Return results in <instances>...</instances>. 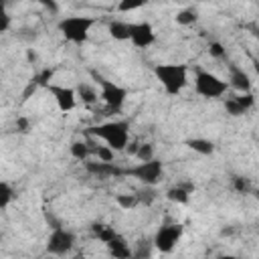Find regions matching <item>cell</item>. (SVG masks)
Segmentation results:
<instances>
[{"label":"cell","mask_w":259,"mask_h":259,"mask_svg":"<svg viewBox=\"0 0 259 259\" xmlns=\"http://www.w3.org/2000/svg\"><path fill=\"white\" fill-rule=\"evenodd\" d=\"M38 2H40L49 12H53V14H55V12H59V6H57V2H55V0H38Z\"/></svg>","instance_id":"obj_28"},{"label":"cell","mask_w":259,"mask_h":259,"mask_svg":"<svg viewBox=\"0 0 259 259\" xmlns=\"http://www.w3.org/2000/svg\"><path fill=\"white\" fill-rule=\"evenodd\" d=\"M255 73L259 75V61H255Z\"/></svg>","instance_id":"obj_32"},{"label":"cell","mask_w":259,"mask_h":259,"mask_svg":"<svg viewBox=\"0 0 259 259\" xmlns=\"http://www.w3.org/2000/svg\"><path fill=\"white\" fill-rule=\"evenodd\" d=\"M95 24V18L89 16H67L59 22V32L73 45H83L89 38V32Z\"/></svg>","instance_id":"obj_3"},{"label":"cell","mask_w":259,"mask_h":259,"mask_svg":"<svg viewBox=\"0 0 259 259\" xmlns=\"http://www.w3.org/2000/svg\"><path fill=\"white\" fill-rule=\"evenodd\" d=\"M136 158H138L140 162H146V160L156 158V156H154V146H152V144H140V146H138V152H136Z\"/></svg>","instance_id":"obj_25"},{"label":"cell","mask_w":259,"mask_h":259,"mask_svg":"<svg viewBox=\"0 0 259 259\" xmlns=\"http://www.w3.org/2000/svg\"><path fill=\"white\" fill-rule=\"evenodd\" d=\"M154 75L168 95H178L188 83V67L180 63H162L154 67Z\"/></svg>","instance_id":"obj_2"},{"label":"cell","mask_w":259,"mask_h":259,"mask_svg":"<svg viewBox=\"0 0 259 259\" xmlns=\"http://www.w3.org/2000/svg\"><path fill=\"white\" fill-rule=\"evenodd\" d=\"M71 156L75 158V160H87L89 156H91V144H87V142H73L71 144Z\"/></svg>","instance_id":"obj_18"},{"label":"cell","mask_w":259,"mask_h":259,"mask_svg":"<svg viewBox=\"0 0 259 259\" xmlns=\"http://www.w3.org/2000/svg\"><path fill=\"white\" fill-rule=\"evenodd\" d=\"M229 85L235 89V91H251V77L237 65H229Z\"/></svg>","instance_id":"obj_11"},{"label":"cell","mask_w":259,"mask_h":259,"mask_svg":"<svg viewBox=\"0 0 259 259\" xmlns=\"http://www.w3.org/2000/svg\"><path fill=\"white\" fill-rule=\"evenodd\" d=\"M125 174H130V176L138 178V180H140V182H144L146 186H154L156 182H160V180H162L164 166H162V162H160V160L152 158V160H146V162H140V164H136V166L127 168V170H125Z\"/></svg>","instance_id":"obj_6"},{"label":"cell","mask_w":259,"mask_h":259,"mask_svg":"<svg viewBox=\"0 0 259 259\" xmlns=\"http://www.w3.org/2000/svg\"><path fill=\"white\" fill-rule=\"evenodd\" d=\"M107 30H109V36L115 40H130V22L125 20H111Z\"/></svg>","instance_id":"obj_14"},{"label":"cell","mask_w":259,"mask_h":259,"mask_svg":"<svg viewBox=\"0 0 259 259\" xmlns=\"http://www.w3.org/2000/svg\"><path fill=\"white\" fill-rule=\"evenodd\" d=\"M91 231H93V235H95L101 243H107V241H111V239L117 235V233L113 231V227H109V225H99V223L93 225Z\"/></svg>","instance_id":"obj_19"},{"label":"cell","mask_w":259,"mask_h":259,"mask_svg":"<svg viewBox=\"0 0 259 259\" xmlns=\"http://www.w3.org/2000/svg\"><path fill=\"white\" fill-rule=\"evenodd\" d=\"M8 24H10L8 14H2V32H6V30H8Z\"/></svg>","instance_id":"obj_31"},{"label":"cell","mask_w":259,"mask_h":259,"mask_svg":"<svg viewBox=\"0 0 259 259\" xmlns=\"http://www.w3.org/2000/svg\"><path fill=\"white\" fill-rule=\"evenodd\" d=\"M75 91H77V97H79L83 103H87V105H91V103L97 101V91H95L91 85H87V83H79V85L75 87Z\"/></svg>","instance_id":"obj_16"},{"label":"cell","mask_w":259,"mask_h":259,"mask_svg":"<svg viewBox=\"0 0 259 259\" xmlns=\"http://www.w3.org/2000/svg\"><path fill=\"white\" fill-rule=\"evenodd\" d=\"M156 32L150 22H130V42L138 49H146L154 45Z\"/></svg>","instance_id":"obj_10"},{"label":"cell","mask_w":259,"mask_h":259,"mask_svg":"<svg viewBox=\"0 0 259 259\" xmlns=\"http://www.w3.org/2000/svg\"><path fill=\"white\" fill-rule=\"evenodd\" d=\"M182 233H184L182 225H162L154 235V247L162 253H170L180 241Z\"/></svg>","instance_id":"obj_8"},{"label":"cell","mask_w":259,"mask_h":259,"mask_svg":"<svg viewBox=\"0 0 259 259\" xmlns=\"http://www.w3.org/2000/svg\"><path fill=\"white\" fill-rule=\"evenodd\" d=\"M208 55L214 57V59H223L227 55V51H225V47L221 42H210L208 45Z\"/></svg>","instance_id":"obj_27"},{"label":"cell","mask_w":259,"mask_h":259,"mask_svg":"<svg viewBox=\"0 0 259 259\" xmlns=\"http://www.w3.org/2000/svg\"><path fill=\"white\" fill-rule=\"evenodd\" d=\"M186 146H188L190 150H194V152L202 154V156H208V154H212V150H214V144H212L210 140H204V138L188 140V142H186Z\"/></svg>","instance_id":"obj_15"},{"label":"cell","mask_w":259,"mask_h":259,"mask_svg":"<svg viewBox=\"0 0 259 259\" xmlns=\"http://www.w3.org/2000/svg\"><path fill=\"white\" fill-rule=\"evenodd\" d=\"M105 247H107V253L111 257H117V259H127V257L134 255L132 249H130V245L125 243V239L121 235H115L111 241L105 243Z\"/></svg>","instance_id":"obj_13"},{"label":"cell","mask_w":259,"mask_h":259,"mask_svg":"<svg viewBox=\"0 0 259 259\" xmlns=\"http://www.w3.org/2000/svg\"><path fill=\"white\" fill-rule=\"evenodd\" d=\"M91 154H95L97 156V160H103V162H113V156H115V150L113 148H109L107 144H103V146H95V144H91Z\"/></svg>","instance_id":"obj_20"},{"label":"cell","mask_w":259,"mask_h":259,"mask_svg":"<svg viewBox=\"0 0 259 259\" xmlns=\"http://www.w3.org/2000/svg\"><path fill=\"white\" fill-rule=\"evenodd\" d=\"M148 0H119L117 2V10L119 12H134L138 8H142Z\"/></svg>","instance_id":"obj_24"},{"label":"cell","mask_w":259,"mask_h":259,"mask_svg":"<svg viewBox=\"0 0 259 259\" xmlns=\"http://www.w3.org/2000/svg\"><path fill=\"white\" fill-rule=\"evenodd\" d=\"M14 198V190H12V186L4 180V182H0V208H6L8 204H10V200Z\"/></svg>","instance_id":"obj_22"},{"label":"cell","mask_w":259,"mask_h":259,"mask_svg":"<svg viewBox=\"0 0 259 259\" xmlns=\"http://www.w3.org/2000/svg\"><path fill=\"white\" fill-rule=\"evenodd\" d=\"M115 202H117L123 210H130V208H134V206L140 204V196H138V194H117V196H115Z\"/></svg>","instance_id":"obj_21"},{"label":"cell","mask_w":259,"mask_h":259,"mask_svg":"<svg viewBox=\"0 0 259 259\" xmlns=\"http://www.w3.org/2000/svg\"><path fill=\"white\" fill-rule=\"evenodd\" d=\"M93 77H95V81L99 85V99L109 109L119 111L123 107L125 99H127V89L117 85V83H113V81H109V79H105V77H101V75H97V73H93Z\"/></svg>","instance_id":"obj_5"},{"label":"cell","mask_w":259,"mask_h":259,"mask_svg":"<svg viewBox=\"0 0 259 259\" xmlns=\"http://www.w3.org/2000/svg\"><path fill=\"white\" fill-rule=\"evenodd\" d=\"M45 87L53 95V99H55V103H57V107L61 111L67 113V111L75 109L79 97H77V91L73 87H65V85H57V83H47Z\"/></svg>","instance_id":"obj_9"},{"label":"cell","mask_w":259,"mask_h":259,"mask_svg":"<svg viewBox=\"0 0 259 259\" xmlns=\"http://www.w3.org/2000/svg\"><path fill=\"white\" fill-rule=\"evenodd\" d=\"M87 170L99 178H109V176H119L125 174V170L117 168L113 162H103V160H95V162H87Z\"/></svg>","instance_id":"obj_12"},{"label":"cell","mask_w":259,"mask_h":259,"mask_svg":"<svg viewBox=\"0 0 259 259\" xmlns=\"http://www.w3.org/2000/svg\"><path fill=\"white\" fill-rule=\"evenodd\" d=\"M75 247V235L63 227H53L47 239V251L53 255H67Z\"/></svg>","instance_id":"obj_7"},{"label":"cell","mask_w":259,"mask_h":259,"mask_svg":"<svg viewBox=\"0 0 259 259\" xmlns=\"http://www.w3.org/2000/svg\"><path fill=\"white\" fill-rule=\"evenodd\" d=\"M166 198L172 202H178V204H186L190 194H188V188H184V186H172L166 190Z\"/></svg>","instance_id":"obj_17"},{"label":"cell","mask_w":259,"mask_h":259,"mask_svg":"<svg viewBox=\"0 0 259 259\" xmlns=\"http://www.w3.org/2000/svg\"><path fill=\"white\" fill-rule=\"evenodd\" d=\"M16 123H18V130H20V132H28V121H26L24 117H20Z\"/></svg>","instance_id":"obj_30"},{"label":"cell","mask_w":259,"mask_h":259,"mask_svg":"<svg viewBox=\"0 0 259 259\" xmlns=\"http://www.w3.org/2000/svg\"><path fill=\"white\" fill-rule=\"evenodd\" d=\"M196 10H190V8H184L176 14V22L182 24V26H188V24H194L196 22Z\"/></svg>","instance_id":"obj_23"},{"label":"cell","mask_w":259,"mask_h":259,"mask_svg":"<svg viewBox=\"0 0 259 259\" xmlns=\"http://www.w3.org/2000/svg\"><path fill=\"white\" fill-rule=\"evenodd\" d=\"M89 136L99 138L103 144H107L115 152H121L130 144V123L125 119L105 121V123H99V125L91 127L89 130Z\"/></svg>","instance_id":"obj_1"},{"label":"cell","mask_w":259,"mask_h":259,"mask_svg":"<svg viewBox=\"0 0 259 259\" xmlns=\"http://www.w3.org/2000/svg\"><path fill=\"white\" fill-rule=\"evenodd\" d=\"M235 188H237L239 192L249 190V182H247V180H243V178H235Z\"/></svg>","instance_id":"obj_29"},{"label":"cell","mask_w":259,"mask_h":259,"mask_svg":"<svg viewBox=\"0 0 259 259\" xmlns=\"http://www.w3.org/2000/svg\"><path fill=\"white\" fill-rule=\"evenodd\" d=\"M225 109H227V113H231V115H243V113H245V109H243L233 97H227V99H225Z\"/></svg>","instance_id":"obj_26"},{"label":"cell","mask_w":259,"mask_h":259,"mask_svg":"<svg viewBox=\"0 0 259 259\" xmlns=\"http://www.w3.org/2000/svg\"><path fill=\"white\" fill-rule=\"evenodd\" d=\"M229 81L221 79L219 75L210 73V71H204V69H198L196 75H194V91L200 95V97H206V99H217V97H223L227 91H229Z\"/></svg>","instance_id":"obj_4"}]
</instances>
